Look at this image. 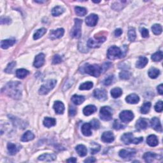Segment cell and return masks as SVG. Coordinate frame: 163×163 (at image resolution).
Instances as JSON below:
<instances>
[{"label":"cell","mask_w":163,"mask_h":163,"mask_svg":"<svg viewBox=\"0 0 163 163\" xmlns=\"http://www.w3.org/2000/svg\"><path fill=\"white\" fill-rule=\"evenodd\" d=\"M122 94V91L119 87H116L113 89L111 91V95L113 98H118L120 96H121Z\"/></svg>","instance_id":"obj_35"},{"label":"cell","mask_w":163,"mask_h":163,"mask_svg":"<svg viewBox=\"0 0 163 163\" xmlns=\"http://www.w3.org/2000/svg\"><path fill=\"white\" fill-rule=\"evenodd\" d=\"M157 91H158V93L161 95H162L163 94V85L162 84H160L157 87Z\"/></svg>","instance_id":"obj_56"},{"label":"cell","mask_w":163,"mask_h":163,"mask_svg":"<svg viewBox=\"0 0 163 163\" xmlns=\"http://www.w3.org/2000/svg\"><path fill=\"white\" fill-rule=\"evenodd\" d=\"M151 108V103L150 102H145L144 103V104L143 105L142 107H141L140 111L141 113H143V114H146V113H148V112L150 111Z\"/></svg>","instance_id":"obj_38"},{"label":"cell","mask_w":163,"mask_h":163,"mask_svg":"<svg viewBox=\"0 0 163 163\" xmlns=\"http://www.w3.org/2000/svg\"><path fill=\"white\" fill-rule=\"evenodd\" d=\"M100 118L105 121H108L112 119V109L109 107H103L100 110Z\"/></svg>","instance_id":"obj_6"},{"label":"cell","mask_w":163,"mask_h":163,"mask_svg":"<svg viewBox=\"0 0 163 163\" xmlns=\"http://www.w3.org/2000/svg\"><path fill=\"white\" fill-rule=\"evenodd\" d=\"M150 124H151L152 127L154 130L156 131L162 133V126L160 122V120H159L158 118H157V117L152 118L150 121Z\"/></svg>","instance_id":"obj_14"},{"label":"cell","mask_w":163,"mask_h":163,"mask_svg":"<svg viewBox=\"0 0 163 163\" xmlns=\"http://www.w3.org/2000/svg\"><path fill=\"white\" fill-rule=\"evenodd\" d=\"M136 154V152L133 150L122 149L119 152V156L123 159H127L133 157Z\"/></svg>","instance_id":"obj_12"},{"label":"cell","mask_w":163,"mask_h":163,"mask_svg":"<svg viewBox=\"0 0 163 163\" xmlns=\"http://www.w3.org/2000/svg\"><path fill=\"white\" fill-rule=\"evenodd\" d=\"M148 62V60L147 58L143 56H140L138 61L136 62V66L138 68H143L146 66Z\"/></svg>","instance_id":"obj_26"},{"label":"cell","mask_w":163,"mask_h":163,"mask_svg":"<svg viewBox=\"0 0 163 163\" xmlns=\"http://www.w3.org/2000/svg\"><path fill=\"white\" fill-rule=\"evenodd\" d=\"M10 22H11V19L7 17L1 18V24H9Z\"/></svg>","instance_id":"obj_53"},{"label":"cell","mask_w":163,"mask_h":163,"mask_svg":"<svg viewBox=\"0 0 163 163\" xmlns=\"http://www.w3.org/2000/svg\"><path fill=\"white\" fill-rule=\"evenodd\" d=\"M148 124L146 120L143 119H140L136 123V127L138 130H143L147 129Z\"/></svg>","instance_id":"obj_29"},{"label":"cell","mask_w":163,"mask_h":163,"mask_svg":"<svg viewBox=\"0 0 163 163\" xmlns=\"http://www.w3.org/2000/svg\"><path fill=\"white\" fill-rule=\"evenodd\" d=\"M7 149L8 150L9 154L10 155H15L17 152L19 151L20 148L17 147L15 144H13L12 143H8L7 145Z\"/></svg>","instance_id":"obj_25"},{"label":"cell","mask_w":163,"mask_h":163,"mask_svg":"<svg viewBox=\"0 0 163 163\" xmlns=\"http://www.w3.org/2000/svg\"><path fill=\"white\" fill-rule=\"evenodd\" d=\"M123 56L121 49L116 46H112V47H110L107 52L108 58L111 60L121 58L124 57Z\"/></svg>","instance_id":"obj_4"},{"label":"cell","mask_w":163,"mask_h":163,"mask_svg":"<svg viewBox=\"0 0 163 163\" xmlns=\"http://www.w3.org/2000/svg\"><path fill=\"white\" fill-rule=\"evenodd\" d=\"M46 32H47V30L44 27L38 30L33 35V39L34 40H38V39L40 38L43 35L46 33Z\"/></svg>","instance_id":"obj_36"},{"label":"cell","mask_w":163,"mask_h":163,"mask_svg":"<svg viewBox=\"0 0 163 163\" xmlns=\"http://www.w3.org/2000/svg\"><path fill=\"white\" fill-rule=\"evenodd\" d=\"M97 111V108L95 107L94 105H88L86 106L83 110V113L85 115L89 116L92 114H93L94 113Z\"/></svg>","instance_id":"obj_24"},{"label":"cell","mask_w":163,"mask_h":163,"mask_svg":"<svg viewBox=\"0 0 163 163\" xmlns=\"http://www.w3.org/2000/svg\"><path fill=\"white\" fill-rule=\"evenodd\" d=\"M106 40L105 37H95V38H90L89 40L87 41V45L89 47L91 48H97L100 47V45L105 42Z\"/></svg>","instance_id":"obj_8"},{"label":"cell","mask_w":163,"mask_h":163,"mask_svg":"<svg viewBox=\"0 0 163 163\" xmlns=\"http://www.w3.org/2000/svg\"><path fill=\"white\" fill-rule=\"evenodd\" d=\"M15 39H7L1 41V47L3 49H7L15 44Z\"/></svg>","instance_id":"obj_20"},{"label":"cell","mask_w":163,"mask_h":163,"mask_svg":"<svg viewBox=\"0 0 163 163\" xmlns=\"http://www.w3.org/2000/svg\"><path fill=\"white\" fill-rule=\"evenodd\" d=\"M82 24V20L80 19H75V26L71 33L72 37L75 38H79L81 37V25Z\"/></svg>","instance_id":"obj_7"},{"label":"cell","mask_w":163,"mask_h":163,"mask_svg":"<svg viewBox=\"0 0 163 163\" xmlns=\"http://www.w3.org/2000/svg\"><path fill=\"white\" fill-rule=\"evenodd\" d=\"M82 71L87 74L95 77H98L102 73L101 66L98 65H89L86 64L82 67Z\"/></svg>","instance_id":"obj_2"},{"label":"cell","mask_w":163,"mask_h":163,"mask_svg":"<svg viewBox=\"0 0 163 163\" xmlns=\"http://www.w3.org/2000/svg\"><path fill=\"white\" fill-rule=\"evenodd\" d=\"M72 101L74 104L76 105H79L82 103H83V102L85 101V98L82 96H79V95H73L72 97Z\"/></svg>","instance_id":"obj_31"},{"label":"cell","mask_w":163,"mask_h":163,"mask_svg":"<svg viewBox=\"0 0 163 163\" xmlns=\"http://www.w3.org/2000/svg\"><path fill=\"white\" fill-rule=\"evenodd\" d=\"M131 77V73L127 72V71H123V72H120L119 74V77L120 79L122 80H127L129 79Z\"/></svg>","instance_id":"obj_44"},{"label":"cell","mask_w":163,"mask_h":163,"mask_svg":"<svg viewBox=\"0 0 163 163\" xmlns=\"http://www.w3.org/2000/svg\"><path fill=\"white\" fill-rule=\"evenodd\" d=\"M53 108H54L56 113H58V114H63L64 112H65V105L61 101H56L54 106H53Z\"/></svg>","instance_id":"obj_17"},{"label":"cell","mask_w":163,"mask_h":163,"mask_svg":"<svg viewBox=\"0 0 163 163\" xmlns=\"http://www.w3.org/2000/svg\"><path fill=\"white\" fill-rule=\"evenodd\" d=\"M90 124L92 127V128L94 129H97L100 127V122L96 119H93L91 120Z\"/></svg>","instance_id":"obj_48"},{"label":"cell","mask_w":163,"mask_h":163,"mask_svg":"<svg viewBox=\"0 0 163 163\" xmlns=\"http://www.w3.org/2000/svg\"><path fill=\"white\" fill-rule=\"evenodd\" d=\"M122 34V30L121 29H120V28H119V29H117L115 31V36L117 37H120Z\"/></svg>","instance_id":"obj_55"},{"label":"cell","mask_w":163,"mask_h":163,"mask_svg":"<svg viewBox=\"0 0 163 163\" xmlns=\"http://www.w3.org/2000/svg\"><path fill=\"white\" fill-rule=\"evenodd\" d=\"M152 30L154 34L159 35V34H161L162 33V26L160 25V24H155L152 27Z\"/></svg>","instance_id":"obj_40"},{"label":"cell","mask_w":163,"mask_h":163,"mask_svg":"<svg viewBox=\"0 0 163 163\" xmlns=\"http://www.w3.org/2000/svg\"><path fill=\"white\" fill-rule=\"evenodd\" d=\"M92 127L89 123H86L82 126V133L86 136H90L92 134Z\"/></svg>","instance_id":"obj_22"},{"label":"cell","mask_w":163,"mask_h":163,"mask_svg":"<svg viewBox=\"0 0 163 163\" xmlns=\"http://www.w3.org/2000/svg\"><path fill=\"white\" fill-rule=\"evenodd\" d=\"M68 162H72V163H75L77 162V159L75 157H72V158H70L69 159L66 161Z\"/></svg>","instance_id":"obj_58"},{"label":"cell","mask_w":163,"mask_h":163,"mask_svg":"<svg viewBox=\"0 0 163 163\" xmlns=\"http://www.w3.org/2000/svg\"><path fill=\"white\" fill-rule=\"evenodd\" d=\"M98 16L94 13H92L87 16L86 19V22L88 26H95L98 23Z\"/></svg>","instance_id":"obj_11"},{"label":"cell","mask_w":163,"mask_h":163,"mask_svg":"<svg viewBox=\"0 0 163 163\" xmlns=\"http://www.w3.org/2000/svg\"><path fill=\"white\" fill-rule=\"evenodd\" d=\"M163 58V54L162 51H158L157 52L154 53V54L152 56V61L154 62H159L161 61Z\"/></svg>","instance_id":"obj_37"},{"label":"cell","mask_w":163,"mask_h":163,"mask_svg":"<svg viewBox=\"0 0 163 163\" xmlns=\"http://www.w3.org/2000/svg\"><path fill=\"white\" fill-rule=\"evenodd\" d=\"M34 138V134L32 133L30 131H27L21 137V141L23 142H27L31 140H33Z\"/></svg>","instance_id":"obj_28"},{"label":"cell","mask_w":163,"mask_h":163,"mask_svg":"<svg viewBox=\"0 0 163 163\" xmlns=\"http://www.w3.org/2000/svg\"><path fill=\"white\" fill-rule=\"evenodd\" d=\"M114 140V135L110 131L104 132L101 136V140L105 143H112Z\"/></svg>","instance_id":"obj_16"},{"label":"cell","mask_w":163,"mask_h":163,"mask_svg":"<svg viewBox=\"0 0 163 163\" xmlns=\"http://www.w3.org/2000/svg\"><path fill=\"white\" fill-rule=\"evenodd\" d=\"M15 65H16V62L15 61H12L11 63H10L8 65V66H7L5 70V72L8 73H12L13 69L14 68V67L15 66Z\"/></svg>","instance_id":"obj_45"},{"label":"cell","mask_w":163,"mask_h":163,"mask_svg":"<svg viewBox=\"0 0 163 163\" xmlns=\"http://www.w3.org/2000/svg\"><path fill=\"white\" fill-rule=\"evenodd\" d=\"M162 101H159L155 105V110L157 112H162Z\"/></svg>","instance_id":"obj_49"},{"label":"cell","mask_w":163,"mask_h":163,"mask_svg":"<svg viewBox=\"0 0 163 163\" xmlns=\"http://www.w3.org/2000/svg\"><path fill=\"white\" fill-rule=\"evenodd\" d=\"M91 145L92 147L91 148V152L92 154H95L96 153H97V152L100 150L101 147L100 145L93 142V143H91Z\"/></svg>","instance_id":"obj_43"},{"label":"cell","mask_w":163,"mask_h":163,"mask_svg":"<svg viewBox=\"0 0 163 163\" xmlns=\"http://www.w3.org/2000/svg\"><path fill=\"white\" fill-rule=\"evenodd\" d=\"M57 84V81L56 80H49L42 85L41 87L39 89V94L41 95L47 94L49 92L54 88Z\"/></svg>","instance_id":"obj_5"},{"label":"cell","mask_w":163,"mask_h":163,"mask_svg":"<svg viewBox=\"0 0 163 163\" xmlns=\"http://www.w3.org/2000/svg\"><path fill=\"white\" fill-rule=\"evenodd\" d=\"M75 10L76 14L79 16H85L87 13V9L84 8V7L76 6L75 8Z\"/></svg>","instance_id":"obj_39"},{"label":"cell","mask_w":163,"mask_h":163,"mask_svg":"<svg viewBox=\"0 0 163 163\" xmlns=\"http://www.w3.org/2000/svg\"><path fill=\"white\" fill-rule=\"evenodd\" d=\"M140 32L141 33V35L143 38H147L148 37V35H149V32H148V30L146 28H141L140 30Z\"/></svg>","instance_id":"obj_51"},{"label":"cell","mask_w":163,"mask_h":163,"mask_svg":"<svg viewBox=\"0 0 163 163\" xmlns=\"http://www.w3.org/2000/svg\"><path fill=\"white\" fill-rule=\"evenodd\" d=\"M56 124V120L54 118L51 117H45L44 120V125L48 127H51L52 126H54Z\"/></svg>","instance_id":"obj_32"},{"label":"cell","mask_w":163,"mask_h":163,"mask_svg":"<svg viewBox=\"0 0 163 163\" xmlns=\"http://www.w3.org/2000/svg\"><path fill=\"white\" fill-rule=\"evenodd\" d=\"M128 38L130 41H133L136 39V31L134 27H131L128 31Z\"/></svg>","instance_id":"obj_42"},{"label":"cell","mask_w":163,"mask_h":163,"mask_svg":"<svg viewBox=\"0 0 163 163\" xmlns=\"http://www.w3.org/2000/svg\"><path fill=\"white\" fill-rule=\"evenodd\" d=\"M5 93L13 99L18 100L22 96V87L19 82H10L3 89Z\"/></svg>","instance_id":"obj_1"},{"label":"cell","mask_w":163,"mask_h":163,"mask_svg":"<svg viewBox=\"0 0 163 163\" xmlns=\"http://www.w3.org/2000/svg\"><path fill=\"white\" fill-rule=\"evenodd\" d=\"M113 128H114L116 130H119V129H123V128H124V126L121 124L117 120H115V121L114 122H113Z\"/></svg>","instance_id":"obj_47"},{"label":"cell","mask_w":163,"mask_h":163,"mask_svg":"<svg viewBox=\"0 0 163 163\" xmlns=\"http://www.w3.org/2000/svg\"><path fill=\"white\" fill-rule=\"evenodd\" d=\"M61 62L62 58L59 55H55L52 59V63L54 64V65H57V64L61 63Z\"/></svg>","instance_id":"obj_50"},{"label":"cell","mask_w":163,"mask_h":163,"mask_svg":"<svg viewBox=\"0 0 163 163\" xmlns=\"http://www.w3.org/2000/svg\"><path fill=\"white\" fill-rule=\"evenodd\" d=\"M113 79H114V77H113V75H110L104 80L103 84L106 86H110V85H111L112 84Z\"/></svg>","instance_id":"obj_46"},{"label":"cell","mask_w":163,"mask_h":163,"mask_svg":"<svg viewBox=\"0 0 163 163\" xmlns=\"http://www.w3.org/2000/svg\"><path fill=\"white\" fill-rule=\"evenodd\" d=\"M96 159L94 157H89L87 158V159H86V160L84 161L85 162H96Z\"/></svg>","instance_id":"obj_57"},{"label":"cell","mask_w":163,"mask_h":163,"mask_svg":"<svg viewBox=\"0 0 163 163\" xmlns=\"http://www.w3.org/2000/svg\"><path fill=\"white\" fill-rule=\"evenodd\" d=\"M159 75H160V71L157 68H152L148 71V76H149L151 79H156Z\"/></svg>","instance_id":"obj_34"},{"label":"cell","mask_w":163,"mask_h":163,"mask_svg":"<svg viewBox=\"0 0 163 163\" xmlns=\"http://www.w3.org/2000/svg\"><path fill=\"white\" fill-rule=\"evenodd\" d=\"M29 71L26 70V69H18L16 71V76L18 79H24L26 77H27L28 75H29Z\"/></svg>","instance_id":"obj_30"},{"label":"cell","mask_w":163,"mask_h":163,"mask_svg":"<svg viewBox=\"0 0 163 163\" xmlns=\"http://www.w3.org/2000/svg\"><path fill=\"white\" fill-rule=\"evenodd\" d=\"M111 65H112L111 63H105L104 65L101 66V68H102V73L103 72H105L106 70H108L110 68V67L111 66Z\"/></svg>","instance_id":"obj_52"},{"label":"cell","mask_w":163,"mask_h":163,"mask_svg":"<svg viewBox=\"0 0 163 163\" xmlns=\"http://www.w3.org/2000/svg\"><path fill=\"white\" fill-rule=\"evenodd\" d=\"M45 63V55L44 54H39L35 58L33 66L37 68H39L44 65Z\"/></svg>","instance_id":"obj_13"},{"label":"cell","mask_w":163,"mask_h":163,"mask_svg":"<svg viewBox=\"0 0 163 163\" xmlns=\"http://www.w3.org/2000/svg\"><path fill=\"white\" fill-rule=\"evenodd\" d=\"M56 159V155L54 154H44L38 157V160L41 161L51 162L54 161Z\"/></svg>","instance_id":"obj_18"},{"label":"cell","mask_w":163,"mask_h":163,"mask_svg":"<svg viewBox=\"0 0 163 163\" xmlns=\"http://www.w3.org/2000/svg\"><path fill=\"white\" fill-rule=\"evenodd\" d=\"M69 113L70 116H74L75 115V114L77 113V110L75 107H71L70 108V110H69Z\"/></svg>","instance_id":"obj_54"},{"label":"cell","mask_w":163,"mask_h":163,"mask_svg":"<svg viewBox=\"0 0 163 163\" xmlns=\"http://www.w3.org/2000/svg\"><path fill=\"white\" fill-rule=\"evenodd\" d=\"M65 33V30L63 28H59V29L56 30H52L51 31L50 35L49 37L52 40H55V39H58L61 38Z\"/></svg>","instance_id":"obj_15"},{"label":"cell","mask_w":163,"mask_h":163,"mask_svg":"<svg viewBox=\"0 0 163 163\" xmlns=\"http://www.w3.org/2000/svg\"><path fill=\"white\" fill-rule=\"evenodd\" d=\"M93 87V83L91 82H87L80 85V90H90Z\"/></svg>","instance_id":"obj_41"},{"label":"cell","mask_w":163,"mask_h":163,"mask_svg":"<svg viewBox=\"0 0 163 163\" xmlns=\"http://www.w3.org/2000/svg\"><path fill=\"white\" fill-rule=\"evenodd\" d=\"M126 101L129 104H136L140 101V98L136 94H131L126 97Z\"/></svg>","instance_id":"obj_19"},{"label":"cell","mask_w":163,"mask_h":163,"mask_svg":"<svg viewBox=\"0 0 163 163\" xmlns=\"http://www.w3.org/2000/svg\"><path fill=\"white\" fill-rule=\"evenodd\" d=\"M119 117L122 122L127 123L131 122L134 119V114L129 110H124L120 113Z\"/></svg>","instance_id":"obj_9"},{"label":"cell","mask_w":163,"mask_h":163,"mask_svg":"<svg viewBox=\"0 0 163 163\" xmlns=\"http://www.w3.org/2000/svg\"><path fill=\"white\" fill-rule=\"evenodd\" d=\"M94 3H100V1H94Z\"/></svg>","instance_id":"obj_60"},{"label":"cell","mask_w":163,"mask_h":163,"mask_svg":"<svg viewBox=\"0 0 163 163\" xmlns=\"http://www.w3.org/2000/svg\"><path fill=\"white\" fill-rule=\"evenodd\" d=\"M158 157L159 155H157V154L149 152H146V153H145L143 156V158L144 159L145 162H152L154 161L155 159H156Z\"/></svg>","instance_id":"obj_21"},{"label":"cell","mask_w":163,"mask_h":163,"mask_svg":"<svg viewBox=\"0 0 163 163\" xmlns=\"http://www.w3.org/2000/svg\"><path fill=\"white\" fill-rule=\"evenodd\" d=\"M147 144L150 147H155L159 143V141L157 136L154 134H151L149 136H148L147 139Z\"/></svg>","instance_id":"obj_23"},{"label":"cell","mask_w":163,"mask_h":163,"mask_svg":"<svg viewBox=\"0 0 163 163\" xmlns=\"http://www.w3.org/2000/svg\"><path fill=\"white\" fill-rule=\"evenodd\" d=\"M35 2H36V3H44L45 1H35Z\"/></svg>","instance_id":"obj_59"},{"label":"cell","mask_w":163,"mask_h":163,"mask_svg":"<svg viewBox=\"0 0 163 163\" xmlns=\"http://www.w3.org/2000/svg\"><path fill=\"white\" fill-rule=\"evenodd\" d=\"M75 149H76V151L77 152L78 154H79L80 157L86 156L87 154V148L85 147L84 145H77L75 148Z\"/></svg>","instance_id":"obj_27"},{"label":"cell","mask_w":163,"mask_h":163,"mask_svg":"<svg viewBox=\"0 0 163 163\" xmlns=\"http://www.w3.org/2000/svg\"><path fill=\"white\" fill-rule=\"evenodd\" d=\"M65 12V9L63 6H55L54 8L52 10V15L54 17L59 16L61 15Z\"/></svg>","instance_id":"obj_33"},{"label":"cell","mask_w":163,"mask_h":163,"mask_svg":"<svg viewBox=\"0 0 163 163\" xmlns=\"http://www.w3.org/2000/svg\"><path fill=\"white\" fill-rule=\"evenodd\" d=\"M121 140L126 145H129L131 143L139 144L143 141V137L134 138L133 133H127L123 134L121 138Z\"/></svg>","instance_id":"obj_3"},{"label":"cell","mask_w":163,"mask_h":163,"mask_svg":"<svg viewBox=\"0 0 163 163\" xmlns=\"http://www.w3.org/2000/svg\"><path fill=\"white\" fill-rule=\"evenodd\" d=\"M94 96L100 101H105L107 99V94L104 89H97L94 91Z\"/></svg>","instance_id":"obj_10"}]
</instances>
